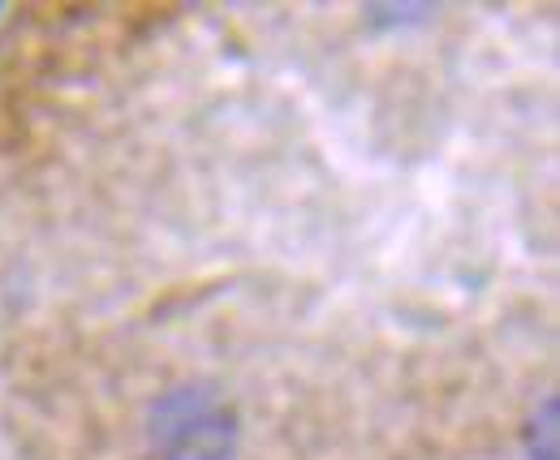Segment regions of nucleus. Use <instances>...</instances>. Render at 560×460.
<instances>
[{
    "mask_svg": "<svg viewBox=\"0 0 560 460\" xmlns=\"http://www.w3.org/2000/svg\"><path fill=\"white\" fill-rule=\"evenodd\" d=\"M147 448L155 460H233L242 417L208 384H177L147 409Z\"/></svg>",
    "mask_w": 560,
    "mask_h": 460,
    "instance_id": "nucleus-1",
    "label": "nucleus"
},
{
    "mask_svg": "<svg viewBox=\"0 0 560 460\" xmlns=\"http://www.w3.org/2000/svg\"><path fill=\"white\" fill-rule=\"evenodd\" d=\"M526 452L530 460H557V396H544L526 426Z\"/></svg>",
    "mask_w": 560,
    "mask_h": 460,
    "instance_id": "nucleus-2",
    "label": "nucleus"
}]
</instances>
